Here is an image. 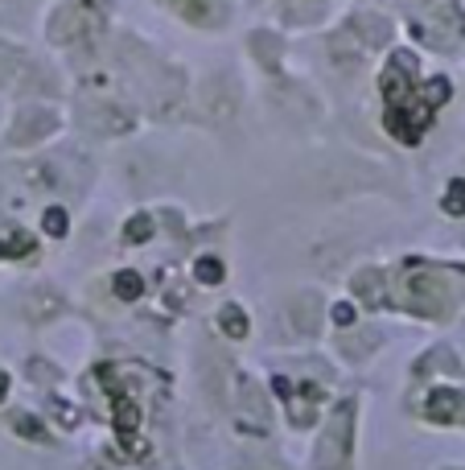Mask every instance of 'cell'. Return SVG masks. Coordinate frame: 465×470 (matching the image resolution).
<instances>
[{
    "label": "cell",
    "mask_w": 465,
    "mask_h": 470,
    "mask_svg": "<svg viewBox=\"0 0 465 470\" xmlns=\"http://www.w3.org/2000/svg\"><path fill=\"white\" fill-rule=\"evenodd\" d=\"M116 294H120V302H136V297L145 294V281L136 273H120L116 276Z\"/></svg>",
    "instance_id": "obj_3"
},
{
    "label": "cell",
    "mask_w": 465,
    "mask_h": 470,
    "mask_svg": "<svg viewBox=\"0 0 465 470\" xmlns=\"http://www.w3.org/2000/svg\"><path fill=\"white\" fill-rule=\"evenodd\" d=\"M223 326H227V334H235V339L247 334V330H243V310H235V305H227V310H223Z\"/></svg>",
    "instance_id": "obj_5"
},
{
    "label": "cell",
    "mask_w": 465,
    "mask_h": 470,
    "mask_svg": "<svg viewBox=\"0 0 465 470\" xmlns=\"http://www.w3.org/2000/svg\"><path fill=\"white\" fill-rule=\"evenodd\" d=\"M4 392H9V375L0 372V401H4Z\"/></svg>",
    "instance_id": "obj_7"
},
{
    "label": "cell",
    "mask_w": 465,
    "mask_h": 470,
    "mask_svg": "<svg viewBox=\"0 0 465 470\" xmlns=\"http://www.w3.org/2000/svg\"><path fill=\"white\" fill-rule=\"evenodd\" d=\"M198 276H202L206 285H214V281H223V268H219V260L214 256H206V260H198V268H194Z\"/></svg>",
    "instance_id": "obj_4"
},
{
    "label": "cell",
    "mask_w": 465,
    "mask_h": 470,
    "mask_svg": "<svg viewBox=\"0 0 465 470\" xmlns=\"http://www.w3.org/2000/svg\"><path fill=\"white\" fill-rule=\"evenodd\" d=\"M383 95H388V128L391 137L404 145H416L425 137V128L433 124V108L428 91L416 83V59L412 54H391L388 70H383Z\"/></svg>",
    "instance_id": "obj_1"
},
{
    "label": "cell",
    "mask_w": 465,
    "mask_h": 470,
    "mask_svg": "<svg viewBox=\"0 0 465 470\" xmlns=\"http://www.w3.org/2000/svg\"><path fill=\"white\" fill-rule=\"evenodd\" d=\"M465 409V401H461V392H449V388H441V392H433L428 396V404H425V417L428 421H453L457 412Z\"/></svg>",
    "instance_id": "obj_2"
},
{
    "label": "cell",
    "mask_w": 465,
    "mask_h": 470,
    "mask_svg": "<svg viewBox=\"0 0 465 470\" xmlns=\"http://www.w3.org/2000/svg\"><path fill=\"white\" fill-rule=\"evenodd\" d=\"M46 227H49V235H67V231H62V227H67V215H62L58 206H54V211L46 215Z\"/></svg>",
    "instance_id": "obj_6"
}]
</instances>
